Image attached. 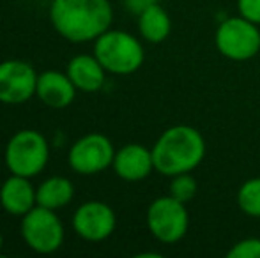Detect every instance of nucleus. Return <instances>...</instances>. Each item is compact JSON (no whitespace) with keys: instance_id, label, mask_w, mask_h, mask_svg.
Instances as JSON below:
<instances>
[{"instance_id":"nucleus-1","label":"nucleus","mask_w":260,"mask_h":258,"mask_svg":"<svg viewBox=\"0 0 260 258\" xmlns=\"http://www.w3.org/2000/svg\"><path fill=\"white\" fill-rule=\"evenodd\" d=\"M50 21L68 41L89 43L110 30L113 9L110 0H52Z\"/></svg>"},{"instance_id":"nucleus-2","label":"nucleus","mask_w":260,"mask_h":258,"mask_svg":"<svg viewBox=\"0 0 260 258\" xmlns=\"http://www.w3.org/2000/svg\"><path fill=\"white\" fill-rule=\"evenodd\" d=\"M152 151L154 170L165 177L189 173L202 163L206 156V140L191 126H172L161 133Z\"/></svg>"},{"instance_id":"nucleus-3","label":"nucleus","mask_w":260,"mask_h":258,"mask_svg":"<svg viewBox=\"0 0 260 258\" xmlns=\"http://www.w3.org/2000/svg\"><path fill=\"white\" fill-rule=\"evenodd\" d=\"M50 161V143L36 129H21L9 138L4 151V163L11 173L21 177L39 175Z\"/></svg>"},{"instance_id":"nucleus-4","label":"nucleus","mask_w":260,"mask_h":258,"mask_svg":"<svg viewBox=\"0 0 260 258\" xmlns=\"http://www.w3.org/2000/svg\"><path fill=\"white\" fill-rule=\"evenodd\" d=\"M94 55L106 72L133 75L142 67L145 52L135 35L124 30H106L94 41Z\"/></svg>"},{"instance_id":"nucleus-5","label":"nucleus","mask_w":260,"mask_h":258,"mask_svg":"<svg viewBox=\"0 0 260 258\" xmlns=\"http://www.w3.org/2000/svg\"><path fill=\"white\" fill-rule=\"evenodd\" d=\"M20 232L25 244L41 255H50L60 249L66 237L60 217L55 210L41 205H36L21 217Z\"/></svg>"},{"instance_id":"nucleus-6","label":"nucleus","mask_w":260,"mask_h":258,"mask_svg":"<svg viewBox=\"0 0 260 258\" xmlns=\"http://www.w3.org/2000/svg\"><path fill=\"white\" fill-rule=\"evenodd\" d=\"M216 48L223 57L234 62L253 59L260 52L258 25L241 14L221 21L216 30Z\"/></svg>"},{"instance_id":"nucleus-7","label":"nucleus","mask_w":260,"mask_h":258,"mask_svg":"<svg viewBox=\"0 0 260 258\" xmlns=\"http://www.w3.org/2000/svg\"><path fill=\"white\" fill-rule=\"evenodd\" d=\"M145 219L152 237L163 244H175L188 234L189 214L186 203L170 195L152 200Z\"/></svg>"},{"instance_id":"nucleus-8","label":"nucleus","mask_w":260,"mask_h":258,"mask_svg":"<svg viewBox=\"0 0 260 258\" xmlns=\"http://www.w3.org/2000/svg\"><path fill=\"white\" fill-rule=\"evenodd\" d=\"M115 149L108 136L89 133L78 138L68 152V163L78 175H98L113 165Z\"/></svg>"},{"instance_id":"nucleus-9","label":"nucleus","mask_w":260,"mask_h":258,"mask_svg":"<svg viewBox=\"0 0 260 258\" xmlns=\"http://www.w3.org/2000/svg\"><path fill=\"white\" fill-rule=\"evenodd\" d=\"M71 225L75 234L83 241L101 242L113 234L117 217L108 203L100 200H89L75 210Z\"/></svg>"},{"instance_id":"nucleus-10","label":"nucleus","mask_w":260,"mask_h":258,"mask_svg":"<svg viewBox=\"0 0 260 258\" xmlns=\"http://www.w3.org/2000/svg\"><path fill=\"white\" fill-rule=\"evenodd\" d=\"M38 72L25 60L0 62V103L23 104L36 96Z\"/></svg>"},{"instance_id":"nucleus-11","label":"nucleus","mask_w":260,"mask_h":258,"mask_svg":"<svg viewBox=\"0 0 260 258\" xmlns=\"http://www.w3.org/2000/svg\"><path fill=\"white\" fill-rule=\"evenodd\" d=\"M112 166L119 179L127 180V182L144 180L154 170L152 151L140 143H127L115 152Z\"/></svg>"},{"instance_id":"nucleus-12","label":"nucleus","mask_w":260,"mask_h":258,"mask_svg":"<svg viewBox=\"0 0 260 258\" xmlns=\"http://www.w3.org/2000/svg\"><path fill=\"white\" fill-rule=\"evenodd\" d=\"M36 96L43 104L60 110V108H68L75 101L76 87L68 76V72L48 69V71L39 72Z\"/></svg>"},{"instance_id":"nucleus-13","label":"nucleus","mask_w":260,"mask_h":258,"mask_svg":"<svg viewBox=\"0 0 260 258\" xmlns=\"http://www.w3.org/2000/svg\"><path fill=\"white\" fill-rule=\"evenodd\" d=\"M0 205L11 216L23 217L30 209L38 205L36 202V188L28 177L14 175L7 177L0 186Z\"/></svg>"},{"instance_id":"nucleus-14","label":"nucleus","mask_w":260,"mask_h":258,"mask_svg":"<svg viewBox=\"0 0 260 258\" xmlns=\"http://www.w3.org/2000/svg\"><path fill=\"white\" fill-rule=\"evenodd\" d=\"M66 72L75 83L76 90L87 94L101 90L106 80V69L96 59V55H87V53L73 57L68 62Z\"/></svg>"},{"instance_id":"nucleus-15","label":"nucleus","mask_w":260,"mask_h":258,"mask_svg":"<svg viewBox=\"0 0 260 258\" xmlns=\"http://www.w3.org/2000/svg\"><path fill=\"white\" fill-rule=\"evenodd\" d=\"M73 198H75V186L68 177H48L39 184V188H36V202L46 209L58 210L69 205Z\"/></svg>"},{"instance_id":"nucleus-16","label":"nucleus","mask_w":260,"mask_h":258,"mask_svg":"<svg viewBox=\"0 0 260 258\" xmlns=\"http://www.w3.org/2000/svg\"><path fill=\"white\" fill-rule=\"evenodd\" d=\"M170 30L172 20L159 4H154L138 14V32L147 43H163L170 35Z\"/></svg>"},{"instance_id":"nucleus-17","label":"nucleus","mask_w":260,"mask_h":258,"mask_svg":"<svg viewBox=\"0 0 260 258\" xmlns=\"http://www.w3.org/2000/svg\"><path fill=\"white\" fill-rule=\"evenodd\" d=\"M237 205L246 216L260 217V177L250 179L237 191Z\"/></svg>"},{"instance_id":"nucleus-18","label":"nucleus","mask_w":260,"mask_h":258,"mask_svg":"<svg viewBox=\"0 0 260 258\" xmlns=\"http://www.w3.org/2000/svg\"><path fill=\"white\" fill-rule=\"evenodd\" d=\"M197 180L193 175L189 173H179V175L172 177V182H170V196H174L175 200L182 203H188L195 198L197 195Z\"/></svg>"},{"instance_id":"nucleus-19","label":"nucleus","mask_w":260,"mask_h":258,"mask_svg":"<svg viewBox=\"0 0 260 258\" xmlns=\"http://www.w3.org/2000/svg\"><path fill=\"white\" fill-rule=\"evenodd\" d=\"M229 258H260V239L248 237L236 242L226 253Z\"/></svg>"},{"instance_id":"nucleus-20","label":"nucleus","mask_w":260,"mask_h":258,"mask_svg":"<svg viewBox=\"0 0 260 258\" xmlns=\"http://www.w3.org/2000/svg\"><path fill=\"white\" fill-rule=\"evenodd\" d=\"M237 9L241 16L260 25V0H237Z\"/></svg>"},{"instance_id":"nucleus-21","label":"nucleus","mask_w":260,"mask_h":258,"mask_svg":"<svg viewBox=\"0 0 260 258\" xmlns=\"http://www.w3.org/2000/svg\"><path fill=\"white\" fill-rule=\"evenodd\" d=\"M124 4H126L127 11H131V13H135V14H140L142 11H145L147 7L157 4V0H124Z\"/></svg>"},{"instance_id":"nucleus-22","label":"nucleus","mask_w":260,"mask_h":258,"mask_svg":"<svg viewBox=\"0 0 260 258\" xmlns=\"http://www.w3.org/2000/svg\"><path fill=\"white\" fill-rule=\"evenodd\" d=\"M4 248V235H2V230H0V251H2Z\"/></svg>"}]
</instances>
